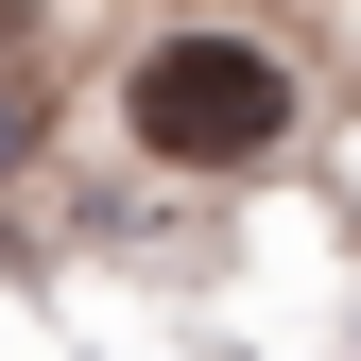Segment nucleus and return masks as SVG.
<instances>
[{
	"label": "nucleus",
	"mask_w": 361,
	"mask_h": 361,
	"mask_svg": "<svg viewBox=\"0 0 361 361\" xmlns=\"http://www.w3.org/2000/svg\"><path fill=\"white\" fill-rule=\"evenodd\" d=\"M121 121H138V155H172V172H258L293 138V52L241 35V18H172L155 52L121 69Z\"/></svg>",
	"instance_id": "obj_1"
}]
</instances>
